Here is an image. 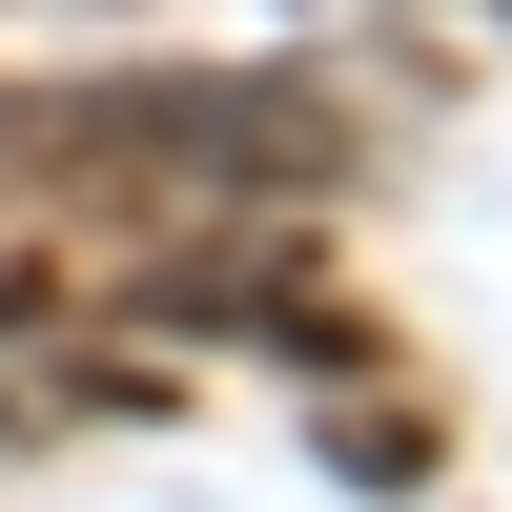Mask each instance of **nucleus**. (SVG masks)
Returning <instances> with one entry per match:
<instances>
[{
	"label": "nucleus",
	"mask_w": 512,
	"mask_h": 512,
	"mask_svg": "<svg viewBox=\"0 0 512 512\" xmlns=\"http://www.w3.org/2000/svg\"><path fill=\"white\" fill-rule=\"evenodd\" d=\"M21 144L123 164V185H164V205H287V185L349 164V123H328L308 82H82V103H21Z\"/></svg>",
	"instance_id": "nucleus-1"
}]
</instances>
